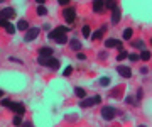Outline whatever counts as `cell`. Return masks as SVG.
I'll list each match as a JSON object with an SVG mask.
<instances>
[{
    "mask_svg": "<svg viewBox=\"0 0 152 127\" xmlns=\"http://www.w3.org/2000/svg\"><path fill=\"white\" fill-rule=\"evenodd\" d=\"M0 105L2 107H7V109H10L14 114H17V115H24L26 114V107H24V104H19V102H12V100L5 98L0 102Z\"/></svg>",
    "mask_w": 152,
    "mask_h": 127,
    "instance_id": "cell-1",
    "label": "cell"
},
{
    "mask_svg": "<svg viewBox=\"0 0 152 127\" xmlns=\"http://www.w3.org/2000/svg\"><path fill=\"white\" fill-rule=\"evenodd\" d=\"M37 63L41 66H48V68H51V70H59V65H61V61L53 58V56H39Z\"/></svg>",
    "mask_w": 152,
    "mask_h": 127,
    "instance_id": "cell-2",
    "label": "cell"
},
{
    "mask_svg": "<svg viewBox=\"0 0 152 127\" xmlns=\"http://www.w3.org/2000/svg\"><path fill=\"white\" fill-rule=\"evenodd\" d=\"M117 114H118V110H117L115 107H112V105L102 109V117H103L105 120H113L115 117H117Z\"/></svg>",
    "mask_w": 152,
    "mask_h": 127,
    "instance_id": "cell-3",
    "label": "cell"
},
{
    "mask_svg": "<svg viewBox=\"0 0 152 127\" xmlns=\"http://www.w3.org/2000/svg\"><path fill=\"white\" fill-rule=\"evenodd\" d=\"M66 32H69V27H66V26H59V27L53 29V31L48 34V37L49 39H56V37H59V36H66Z\"/></svg>",
    "mask_w": 152,
    "mask_h": 127,
    "instance_id": "cell-4",
    "label": "cell"
},
{
    "mask_svg": "<svg viewBox=\"0 0 152 127\" xmlns=\"http://www.w3.org/2000/svg\"><path fill=\"white\" fill-rule=\"evenodd\" d=\"M102 104V97L100 95H95V97H91V98H85L80 102V107H93V105H100Z\"/></svg>",
    "mask_w": 152,
    "mask_h": 127,
    "instance_id": "cell-5",
    "label": "cell"
},
{
    "mask_svg": "<svg viewBox=\"0 0 152 127\" xmlns=\"http://www.w3.org/2000/svg\"><path fill=\"white\" fill-rule=\"evenodd\" d=\"M63 17H64V21L68 24H73L76 21V10L73 7H66L64 10H63Z\"/></svg>",
    "mask_w": 152,
    "mask_h": 127,
    "instance_id": "cell-6",
    "label": "cell"
},
{
    "mask_svg": "<svg viewBox=\"0 0 152 127\" xmlns=\"http://www.w3.org/2000/svg\"><path fill=\"white\" fill-rule=\"evenodd\" d=\"M39 32H41V29H39V27H32V29L29 27L27 32H26V36H24V41H26V43H31V41H34V39L39 36Z\"/></svg>",
    "mask_w": 152,
    "mask_h": 127,
    "instance_id": "cell-7",
    "label": "cell"
},
{
    "mask_svg": "<svg viewBox=\"0 0 152 127\" xmlns=\"http://www.w3.org/2000/svg\"><path fill=\"white\" fill-rule=\"evenodd\" d=\"M0 19H4L9 22V19H15V10L12 7H5L4 10H0Z\"/></svg>",
    "mask_w": 152,
    "mask_h": 127,
    "instance_id": "cell-8",
    "label": "cell"
},
{
    "mask_svg": "<svg viewBox=\"0 0 152 127\" xmlns=\"http://www.w3.org/2000/svg\"><path fill=\"white\" fill-rule=\"evenodd\" d=\"M105 46L108 48V49H112V48H117L118 51H124V46H122V41H118V39H107L105 41Z\"/></svg>",
    "mask_w": 152,
    "mask_h": 127,
    "instance_id": "cell-9",
    "label": "cell"
},
{
    "mask_svg": "<svg viewBox=\"0 0 152 127\" xmlns=\"http://www.w3.org/2000/svg\"><path fill=\"white\" fill-rule=\"evenodd\" d=\"M117 71L120 73V76H124V78H130L132 76V70L129 66H124V65H120V66L117 68Z\"/></svg>",
    "mask_w": 152,
    "mask_h": 127,
    "instance_id": "cell-10",
    "label": "cell"
},
{
    "mask_svg": "<svg viewBox=\"0 0 152 127\" xmlns=\"http://www.w3.org/2000/svg\"><path fill=\"white\" fill-rule=\"evenodd\" d=\"M105 32H107V26H102V27L98 29V31H95V32H93L90 37H91L93 41H98V39L103 37V34H105Z\"/></svg>",
    "mask_w": 152,
    "mask_h": 127,
    "instance_id": "cell-11",
    "label": "cell"
},
{
    "mask_svg": "<svg viewBox=\"0 0 152 127\" xmlns=\"http://www.w3.org/2000/svg\"><path fill=\"white\" fill-rule=\"evenodd\" d=\"M103 10H105V2H102V0H95V2H93V12L102 14Z\"/></svg>",
    "mask_w": 152,
    "mask_h": 127,
    "instance_id": "cell-12",
    "label": "cell"
},
{
    "mask_svg": "<svg viewBox=\"0 0 152 127\" xmlns=\"http://www.w3.org/2000/svg\"><path fill=\"white\" fill-rule=\"evenodd\" d=\"M120 19H122V12H120V9L117 7V9H113L112 10V24H118L120 22Z\"/></svg>",
    "mask_w": 152,
    "mask_h": 127,
    "instance_id": "cell-13",
    "label": "cell"
},
{
    "mask_svg": "<svg viewBox=\"0 0 152 127\" xmlns=\"http://www.w3.org/2000/svg\"><path fill=\"white\" fill-rule=\"evenodd\" d=\"M122 93H124V87H117L115 90H112V92H110V97H112V98H120V97H122Z\"/></svg>",
    "mask_w": 152,
    "mask_h": 127,
    "instance_id": "cell-14",
    "label": "cell"
},
{
    "mask_svg": "<svg viewBox=\"0 0 152 127\" xmlns=\"http://www.w3.org/2000/svg\"><path fill=\"white\" fill-rule=\"evenodd\" d=\"M69 48L73 51H78V53H80V49H81V43H80L78 39H71L69 41Z\"/></svg>",
    "mask_w": 152,
    "mask_h": 127,
    "instance_id": "cell-15",
    "label": "cell"
},
{
    "mask_svg": "<svg viewBox=\"0 0 152 127\" xmlns=\"http://www.w3.org/2000/svg\"><path fill=\"white\" fill-rule=\"evenodd\" d=\"M132 48H135V49H140V51H144V48H145V43H144L142 39H137V41H132Z\"/></svg>",
    "mask_w": 152,
    "mask_h": 127,
    "instance_id": "cell-16",
    "label": "cell"
},
{
    "mask_svg": "<svg viewBox=\"0 0 152 127\" xmlns=\"http://www.w3.org/2000/svg\"><path fill=\"white\" fill-rule=\"evenodd\" d=\"M132 36H134V31H132L130 27H125L124 32H122V37H124L125 41H129V39H132Z\"/></svg>",
    "mask_w": 152,
    "mask_h": 127,
    "instance_id": "cell-17",
    "label": "cell"
},
{
    "mask_svg": "<svg viewBox=\"0 0 152 127\" xmlns=\"http://www.w3.org/2000/svg\"><path fill=\"white\" fill-rule=\"evenodd\" d=\"M75 95L78 97V98H86V92H85L81 87H76L75 88Z\"/></svg>",
    "mask_w": 152,
    "mask_h": 127,
    "instance_id": "cell-18",
    "label": "cell"
},
{
    "mask_svg": "<svg viewBox=\"0 0 152 127\" xmlns=\"http://www.w3.org/2000/svg\"><path fill=\"white\" fill-rule=\"evenodd\" d=\"M39 56H53V48H41Z\"/></svg>",
    "mask_w": 152,
    "mask_h": 127,
    "instance_id": "cell-19",
    "label": "cell"
},
{
    "mask_svg": "<svg viewBox=\"0 0 152 127\" xmlns=\"http://www.w3.org/2000/svg\"><path fill=\"white\" fill-rule=\"evenodd\" d=\"M17 29H19V31H27V29H29V22H27V21H24V19H22V21H19Z\"/></svg>",
    "mask_w": 152,
    "mask_h": 127,
    "instance_id": "cell-20",
    "label": "cell"
},
{
    "mask_svg": "<svg viewBox=\"0 0 152 127\" xmlns=\"http://www.w3.org/2000/svg\"><path fill=\"white\" fill-rule=\"evenodd\" d=\"M139 59H142V61H149V59H151V53H149L147 49H144V51L140 53V56H139Z\"/></svg>",
    "mask_w": 152,
    "mask_h": 127,
    "instance_id": "cell-21",
    "label": "cell"
},
{
    "mask_svg": "<svg viewBox=\"0 0 152 127\" xmlns=\"http://www.w3.org/2000/svg\"><path fill=\"white\" fill-rule=\"evenodd\" d=\"M81 34H83V37H90V36H91V29H90V26H83Z\"/></svg>",
    "mask_w": 152,
    "mask_h": 127,
    "instance_id": "cell-22",
    "label": "cell"
},
{
    "mask_svg": "<svg viewBox=\"0 0 152 127\" xmlns=\"http://www.w3.org/2000/svg\"><path fill=\"white\" fill-rule=\"evenodd\" d=\"M12 124L15 127H20L22 126V115H15L14 119H12Z\"/></svg>",
    "mask_w": 152,
    "mask_h": 127,
    "instance_id": "cell-23",
    "label": "cell"
},
{
    "mask_svg": "<svg viewBox=\"0 0 152 127\" xmlns=\"http://www.w3.org/2000/svg\"><path fill=\"white\" fill-rule=\"evenodd\" d=\"M4 29H5V31H7L9 34H15V27H14V26H12L10 22H7L5 26H4Z\"/></svg>",
    "mask_w": 152,
    "mask_h": 127,
    "instance_id": "cell-24",
    "label": "cell"
},
{
    "mask_svg": "<svg viewBox=\"0 0 152 127\" xmlns=\"http://www.w3.org/2000/svg\"><path fill=\"white\" fill-rule=\"evenodd\" d=\"M110 85V78L108 76H102L100 78V87H108Z\"/></svg>",
    "mask_w": 152,
    "mask_h": 127,
    "instance_id": "cell-25",
    "label": "cell"
},
{
    "mask_svg": "<svg viewBox=\"0 0 152 127\" xmlns=\"http://www.w3.org/2000/svg\"><path fill=\"white\" fill-rule=\"evenodd\" d=\"M117 7H118V4H117V2H105V9L113 10V9H117Z\"/></svg>",
    "mask_w": 152,
    "mask_h": 127,
    "instance_id": "cell-26",
    "label": "cell"
},
{
    "mask_svg": "<svg viewBox=\"0 0 152 127\" xmlns=\"http://www.w3.org/2000/svg\"><path fill=\"white\" fill-rule=\"evenodd\" d=\"M127 56H129V53H127V51H120L118 56H117V59H118V61H124V59H127Z\"/></svg>",
    "mask_w": 152,
    "mask_h": 127,
    "instance_id": "cell-27",
    "label": "cell"
},
{
    "mask_svg": "<svg viewBox=\"0 0 152 127\" xmlns=\"http://www.w3.org/2000/svg\"><path fill=\"white\" fill-rule=\"evenodd\" d=\"M46 14H48V9L44 5H39L37 7V15H46Z\"/></svg>",
    "mask_w": 152,
    "mask_h": 127,
    "instance_id": "cell-28",
    "label": "cell"
},
{
    "mask_svg": "<svg viewBox=\"0 0 152 127\" xmlns=\"http://www.w3.org/2000/svg\"><path fill=\"white\" fill-rule=\"evenodd\" d=\"M125 102H127V104H130V105H134V107H137V105H139V104L135 102V98H134V97H130V95L125 98Z\"/></svg>",
    "mask_w": 152,
    "mask_h": 127,
    "instance_id": "cell-29",
    "label": "cell"
},
{
    "mask_svg": "<svg viewBox=\"0 0 152 127\" xmlns=\"http://www.w3.org/2000/svg\"><path fill=\"white\" fill-rule=\"evenodd\" d=\"M54 41L58 43V44H64V43H68V39H66V36H59V37H56Z\"/></svg>",
    "mask_w": 152,
    "mask_h": 127,
    "instance_id": "cell-30",
    "label": "cell"
},
{
    "mask_svg": "<svg viewBox=\"0 0 152 127\" xmlns=\"http://www.w3.org/2000/svg\"><path fill=\"white\" fill-rule=\"evenodd\" d=\"M142 97H144V92H142V88H139L137 90V104H140Z\"/></svg>",
    "mask_w": 152,
    "mask_h": 127,
    "instance_id": "cell-31",
    "label": "cell"
},
{
    "mask_svg": "<svg viewBox=\"0 0 152 127\" xmlns=\"http://www.w3.org/2000/svg\"><path fill=\"white\" fill-rule=\"evenodd\" d=\"M71 73H73V66H66V70H64L63 75H64V76H69Z\"/></svg>",
    "mask_w": 152,
    "mask_h": 127,
    "instance_id": "cell-32",
    "label": "cell"
},
{
    "mask_svg": "<svg viewBox=\"0 0 152 127\" xmlns=\"http://www.w3.org/2000/svg\"><path fill=\"white\" fill-rule=\"evenodd\" d=\"M107 56H108V54H107V51H102V53L98 54V58H100L102 61H105V59H107Z\"/></svg>",
    "mask_w": 152,
    "mask_h": 127,
    "instance_id": "cell-33",
    "label": "cell"
},
{
    "mask_svg": "<svg viewBox=\"0 0 152 127\" xmlns=\"http://www.w3.org/2000/svg\"><path fill=\"white\" fill-rule=\"evenodd\" d=\"M127 58H129L130 61H139V54H129Z\"/></svg>",
    "mask_w": 152,
    "mask_h": 127,
    "instance_id": "cell-34",
    "label": "cell"
},
{
    "mask_svg": "<svg viewBox=\"0 0 152 127\" xmlns=\"http://www.w3.org/2000/svg\"><path fill=\"white\" fill-rule=\"evenodd\" d=\"M66 120H73V122H75V120H78V115H66Z\"/></svg>",
    "mask_w": 152,
    "mask_h": 127,
    "instance_id": "cell-35",
    "label": "cell"
},
{
    "mask_svg": "<svg viewBox=\"0 0 152 127\" xmlns=\"http://www.w3.org/2000/svg\"><path fill=\"white\" fill-rule=\"evenodd\" d=\"M20 127H34V124H32V122H22Z\"/></svg>",
    "mask_w": 152,
    "mask_h": 127,
    "instance_id": "cell-36",
    "label": "cell"
},
{
    "mask_svg": "<svg viewBox=\"0 0 152 127\" xmlns=\"http://www.w3.org/2000/svg\"><path fill=\"white\" fill-rule=\"evenodd\" d=\"M10 61H12V63H19V65H22V59H19V58H14V56L10 58Z\"/></svg>",
    "mask_w": 152,
    "mask_h": 127,
    "instance_id": "cell-37",
    "label": "cell"
},
{
    "mask_svg": "<svg viewBox=\"0 0 152 127\" xmlns=\"http://www.w3.org/2000/svg\"><path fill=\"white\" fill-rule=\"evenodd\" d=\"M78 59H80V61H85V59H86V56L83 54V53H78Z\"/></svg>",
    "mask_w": 152,
    "mask_h": 127,
    "instance_id": "cell-38",
    "label": "cell"
},
{
    "mask_svg": "<svg viewBox=\"0 0 152 127\" xmlns=\"http://www.w3.org/2000/svg\"><path fill=\"white\" fill-rule=\"evenodd\" d=\"M140 73H142V75H147V73H149V68H147V66L140 68Z\"/></svg>",
    "mask_w": 152,
    "mask_h": 127,
    "instance_id": "cell-39",
    "label": "cell"
},
{
    "mask_svg": "<svg viewBox=\"0 0 152 127\" xmlns=\"http://www.w3.org/2000/svg\"><path fill=\"white\" fill-rule=\"evenodd\" d=\"M58 4H59V5H68V4H69V0H59Z\"/></svg>",
    "mask_w": 152,
    "mask_h": 127,
    "instance_id": "cell-40",
    "label": "cell"
},
{
    "mask_svg": "<svg viewBox=\"0 0 152 127\" xmlns=\"http://www.w3.org/2000/svg\"><path fill=\"white\" fill-rule=\"evenodd\" d=\"M42 29H44V31H49V29H51V26H49V24H44Z\"/></svg>",
    "mask_w": 152,
    "mask_h": 127,
    "instance_id": "cell-41",
    "label": "cell"
},
{
    "mask_svg": "<svg viewBox=\"0 0 152 127\" xmlns=\"http://www.w3.org/2000/svg\"><path fill=\"white\" fill-rule=\"evenodd\" d=\"M5 24H7V21H4V19H0V27H4Z\"/></svg>",
    "mask_w": 152,
    "mask_h": 127,
    "instance_id": "cell-42",
    "label": "cell"
},
{
    "mask_svg": "<svg viewBox=\"0 0 152 127\" xmlns=\"http://www.w3.org/2000/svg\"><path fill=\"white\" fill-rule=\"evenodd\" d=\"M2 97H4V92H2V90H0V98H2Z\"/></svg>",
    "mask_w": 152,
    "mask_h": 127,
    "instance_id": "cell-43",
    "label": "cell"
},
{
    "mask_svg": "<svg viewBox=\"0 0 152 127\" xmlns=\"http://www.w3.org/2000/svg\"><path fill=\"white\" fill-rule=\"evenodd\" d=\"M139 127H145V126H139Z\"/></svg>",
    "mask_w": 152,
    "mask_h": 127,
    "instance_id": "cell-44",
    "label": "cell"
}]
</instances>
